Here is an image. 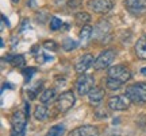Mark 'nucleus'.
<instances>
[{
  "instance_id": "nucleus-1",
  "label": "nucleus",
  "mask_w": 146,
  "mask_h": 136,
  "mask_svg": "<svg viewBox=\"0 0 146 136\" xmlns=\"http://www.w3.org/2000/svg\"><path fill=\"white\" fill-rule=\"evenodd\" d=\"M27 115L26 112L16 110L11 117V136H25L27 124Z\"/></svg>"
},
{
  "instance_id": "nucleus-2",
  "label": "nucleus",
  "mask_w": 146,
  "mask_h": 136,
  "mask_svg": "<svg viewBox=\"0 0 146 136\" xmlns=\"http://www.w3.org/2000/svg\"><path fill=\"white\" fill-rule=\"evenodd\" d=\"M126 96L134 104H146V82H138V84L130 85L126 89Z\"/></svg>"
},
{
  "instance_id": "nucleus-3",
  "label": "nucleus",
  "mask_w": 146,
  "mask_h": 136,
  "mask_svg": "<svg viewBox=\"0 0 146 136\" xmlns=\"http://www.w3.org/2000/svg\"><path fill=\"white\" fill-rule=\"evenodd\" d=\"M115 57H116V53L114 50H104L99 57L95 59L94 68L96 70H103V69L110 68L112 65V62L115 61Z\"/></svg>"
},
{
  "instance_id": "nucleus-4",
  "label": "nucleus",
  "mask_w": 146,
  "mask_h": 136,
  "mask_svg": "<svg viewBox=\"0 0 146 136\" xmlns=\"http://www.w3.org/2000/svg\"><path fill=\"white\" fill-rule=\"evenodd\" d=\"M95 86V78L89 74H81L78 79L76 81V89L77 93L84 96V94H88L91 90L94 89Z\"/></svg>"
},
{
  "instance_id": "nucleus-5",
  "label": "nucleus",
  "mask_w": 146,
  "mask_h": 136,
  "mask_svg": "<svg viewBox=\"0 0 146 136\" xmlns=\"http://www.w3.org/2000/svg\"><path fill=\"white\" fill-rule=\"evenodd\" d=\"M74 94H73L72 90H68V92H64L62 94H60V97L57 99V102H56V108H57L58 112H66L74 105Z\"/></svg>"
},
{
  "instance_id": "nucleus-6",
  "label": "nucleus",
  "mask_w": 146,
  "mask_h": 136,
  "mask_svg": "<svg viewBox=\"0 0 146 136\" xmlns=\"http://www.w3.org/2000/svg\"><path fill=\"white\" fill-rule=\"evenodd\" d=\"M108 77L119 79L120 82H127L131 78V72L123 65H115L108 69Z\"/></svg>"
},
{
  "instance_id": "nucleus-7",
  "label": "nucleus",
  "mask_w": 146,
  "mask_h": 136,
  "mask_svg": "<svg viewBox=\"0 0 146 136\" xmlns=\"http://www.w3.org/2000/svg\"><path fill=\"white\" fill-rule=\"evenodd\" d=\"M88 7L96 14H107L112 10L114 1L112 0H89Z\"/></svg>"
},
{
  "instance_id": "nucleus-8",
  "label": "nucleus",
  "mask_w": 146,
  "mask_h": 136,
  "mask_svg": "<svg viewBox=\"0 0 146 136\" xmlns=\"http://www.w3.org/2000/svg\"><path fill=\"white\" fill-rule=\"evenodd\" d=\"M125 7L134 16H141L146 12V0H125Z\"/></svg>"
},
{
  "instance_id": "nucleus-9",
  "label": "nucleus",
  "mask_w": 146,
  "mask_h": 136,
  "mask_svg": "<svg viewBox=\"0 0 146 136\" xmlns=\"http://www.w3.org/2000/svg\"><path fill=\"white\" fill-rule=\"evenodd\" d=\"M130 99L127 96H114L108 100V108L112 110H126L130 105Z\"/></svg>"
},
{
  "instance_id": "nucleus-10",
  "label": "nucleus",
  "mask_w": 146,
  "mask_h": 136,
  "mask_svg": "<svg viewBox=\"0 0 146 136\" xmlns=\"http://www.w3.org/2000/svg\"><path fill=\"white\" fill-rule=\"evenodd\" d=\"M94 57L91 55V54H85L83 57L78 59V62L76 63V66H74V70H76V73L78 74H83L87 72V69L91 68V65H94Z\"/></svg>"
},
{
  "instance_id": "nucleus-11",
  "label": "nucleus",
  "mask_w": 146,
  "mask_h": 136,
  "mask_svg": "<svg viewBox=\"0 0 146 136\" xmlns=\"http://www.w3.org/2000/svg\"><path fill=\"white\" fill-rule=\"evenodd\" d=\"M69 136H99V131L96 127L92 125H83L76 129L70 131Z\"/></svg>"
},
{
  "instance_id": "nucleus-12",
  "label": "nucleus",
  "mask_w": 146,
  "mask_h": 136,
  "mask_svg": "<svg viewBox=\"0 0 146 136\" xmlns=\"http://www.w3.org/2000/svg\"><path fill=\"white\" fill-rule=\"evenodd\" d=\"M135 54L138 58L141 59H146V37H141L135 43Z\"/></svg>"
},
{
  "instance_id": "nucleus-13",
  "label": "nucleus",
  "mask_w": 146,
  "mask_h": 136,
  "mask_svg": "<svg viewBox=\"0 0 146 136\" xmlns=\"http://www.w3.org/2000/svg\"><path fill=\"white\" fill-rule=\"evenodd\" d=\"M103 97H104V90L102 89V88H94V89L88 93V99L92 104L100 102V101L103 100Z\"/></svg>"
},
{
  "instance_id": "nucleus-14",
  "label": "nucleus",
  "mask_w": 146,
  "mask_h": 136,
  "mask_svg": "<svg viewBox=\"0 0 146 136\" xmlns=\"http://www.w3.org/2000/svg\"><path fill=\"white\" fill-rule=\"evenodd\" d=\"M34 116H35L36 120L39 121H45L49 116V109H47L46 105H36L35 110H34Z\"/></svg>"
},
{
  "instance_id": "nucleus-15",
  "label": "nucleus",
  "mask_w": 146,
  "mask_h": 136,
  "mask_svg": "<svg viewBox=\"0 0 146 136\" xmlns=\"http://www.w3.org/2000/svg\"><path fill=\"white\" fill-rule=\"evenodd\" d=\"M54 99H56V90L54 89H46L39 96V100H41L42 104H50Z\"/></svg>"
},
{
  "instance_id": "nucleus-16",
  "label": "nucleus",
  "mask_w": 146,
  "mask_h": 136,
  "mask_svg": "<svg viewBox=\"0 0 146 136\" xmlns=\"http://www.w3.org/2000/svg\"><path fill=\"white\" fill-rule=\"evenodd\" d=\"M5 59L15 68H22L25 65V57L23 55H8Z\"/></svg>"
},
{
  "instance_id": "nucleus-17",
  "label": "nucleus",
  "mask_w": 146,
  "mask_h": 136,
  "mask_svg": "<svg viewBox=\"0 0 146 136\" xmlns=\"http://www.w3.org/2000/svg\"><path fill=\"white\" fill-rule=\"evenodd\" d=\"M92 34H94V28L88 24H85V26L81 27V31H80V39L81 41H88L89 38L92 37Z\"/></svg>"
},
{
  "instance_id": "nucleus-18",
  "label": "nucleus",
  "mask_w": 146,
  "mask_h": 136,
  "mask_svg": "<svg viewBox=\"0 0 146 136\" xmlns=\"http://www.w3.org/2000/svg\"><path fill=\"white\" fill-rule=\"evenodd\" d=\"M74 19H76V23H77V24H80V26H85V24L91 20V15L87 14V12H78V14H76Z\"/></svg>"
},
{
  "instance_id": "nucleus-19",
  "label": "nucleus",
  "mask_w": 146,
  "mask_h": 136,
  "mask_svg": "<svg viewBox=\"0 0 146 136\" xmlns=\"http://www.w3.org/2000/svg\"><path fill=\"white\" fill-rule=\"evenodd\" d=\"M123 82H120L119 79H115L112 77H108V78L106 79V86L110 90H118L122 86Z\"/></svg>"
},
{
  "instance_id": "nucleus-20",
  "label": "nucleus",
  "mask_w": 146,
  "mask_h": 136,
  "mask_svg": "<svg viewBox=\"0 0 146 136\" xmlns=\"http://www.w3.org/2000/svg\"><path fill=\"white\" fill-rule=\"evenodd\" d=\"M64 132H65V127H64L62 124H61V125H54L49 129L47 136H62Z\"/></svg>"
},
{
  "instance_id": "nucleus-21",
  "label": "nucleus",
  "mask_w": 146,
  "mask_h": 136,
  "mask_svg": "<svg viewBox=\"0 0 146 136\" xmlns=\"http://www.w3.org/2000/svg\"><path fill=\"white\" fill-rule=\"evenodd\" d=\"M42 89V82H36L35 85H34V88H29V90H27V94H29V97L30 99H35L36 94H39V92H41Z\"/></svg>"
},
{
  "instance_id": "nucleus-22",
  "label": "nucleus",
  "mask_w": 146,
  "mask_h": 136,
  "mask_svg": "<svg viewBox=\"0 0 146 136\" xmlns=\"http://www.w3.org/2000/svg\"><path fill=\"white\" fill-rule=\"evenodd\" d=\"M76 47H77V42L73 41V39H65L62 43V49L65 51H72L73 49H76Z\"/></svg>"
},
{
  "instance_id": "nucleus-23",
  "label": "nucleus",
  "mask_w": 146,
  "mask_h": 136,
  "mask_svg": "<svg viewBox=\"0 0 146 136\" xmlns=\"http://www.w3.org/2000/svg\"><path fill=\"white\" fill-rule=\"evenodd\" d=\"M61 26H62V20L61 19H58L56 16H53L52 19H50V30L57 31L58 28H61Z\"/></svg>"
},
{
  "instance_id": "nucleus-24",
  "label": "nucleus",
  "mask_w": 146,
  "mask_h": 136,
  "mask_svg": "<svg viewBox=\"0 0 146 136\" xmlns=\"http://www.w3.org/2000/svg\"><path fill=\"white\" fill-rule=\"evenodd\" d=\"M43 47L47 49V50H50V51H56L58 49V45L54 41H46V42L43 43Z\"/></svg>"
},
{
  "instance_id": "nucleus-25",
  "label": "nucleus",
  "mask_w": 146,
  "mask_h": 136,
  "mask_svg": "<svg viewBox=\"0 0 146 136\" xmlns=\"http://www.w3.org/2000/svg\"><path fill=\"white\" fill-rule=\"evenodd\" d=\"M36 72L35 68H29V69H25L23 70V76H25V78H26V81H30V78L33 77V74Z\"/></svg>"
},
{
  "instance_id": "nucleus-26",
  "label": "nucleus",
  "mask_w": 146,
  "mask_h": 136,
  "mask_svg": "<svg viewBox=\"0 0 146 136\" xmlns=\"http://www.w3.org/2000/svg\"><path fill=\"white\" fill-rule=\"evenodd\" d=\"M95 113H96V116H98L99 119H106V117H108V112H107L104 108H96Z\"/></svg>"
},
{
  "instance_id": "nucleus-27",
  "label": "nucleus",
  "mask_w": 146,
  "mask_h": 136,
  "mask_svg": "<svg viewBox=\"0 0 146 136\" xmlns=\"http://www.w3.org/2000/svg\"><path fill=\"white\" fill-rule=\"evenodd\" d=\"M106 136H120V135L115 133V132H107V133H106Z\"/></svg>"
},
{
  "instance_id": "nucleus-28",
  "label": "nucleus",
  "mask_w": 146,
  "mask_h": 136,
  "mask_svg": "<svg viewBox=\"0 0 146 136\" xmlns=\"http://www.w3.org/2000/svg\"><path fill=\"white\" fill-rule=\"evenodd\" d=\"M141 73L143 74V76H146V68H142L141 69Z\"/></svg>"
},
{
  "instance_id": "nucleus-29",
  "label": "nucleus",
  "mask_w": 146,
  "mask_h": 136,
  "mask_svg": "<svg viewBox=\"0 0 146 136\" xmlns=\"http://www.w3.org/2000/svg\"><path fill=\"white\" fill-rule=\"evenodd\" d=\"M16 1H19V0H14V3H16Z\"/></svg>"
}]
</instances>
